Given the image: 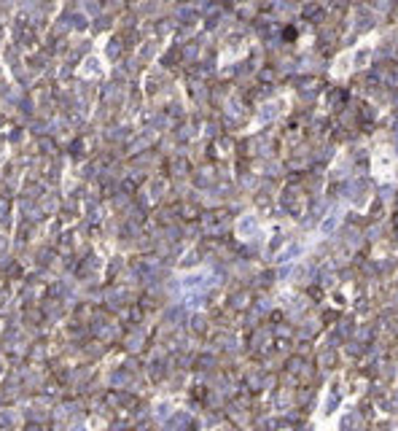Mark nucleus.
I'll list each match as a JSON object with an SVG mask.
<instances>
[{
    "label": "nucleus",
    "mask_w": 398,
    "mask_h": 431,
    "mask_svg": "<svg viewBox=\"0 0 398 431\" xmlns=\"http://www.w3.org/2000/svg\"><path fill=\"white\" fill-rule=\"evenodd\" d=\"M97 65H100V59H97V57H89V59H86V68H84V73H86V76H97V73H100V68H97Z\"/></svg>",
    "instance_id": "obj_1"
}]
</instances>
